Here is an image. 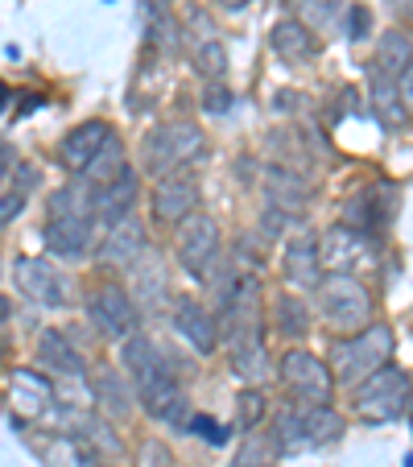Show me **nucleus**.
I'll return each mask as SVG.
<instances>
[{
	"mask_svg": "<svg viewBox=\"0 0 413 467\" xmlns=\"http://www.w3.org/2000/svg\"><path fill=\"white\" fill-rule=\"evenodd\" d=\"M120 364H124V377L132 380L137 406H141L153 422L186 431L191 406H186L182 380H178L174 364L161 356V348L153 344L150 336H137V331H132L129 339H120Z\"/></svg>",
	"mask_w": 413,
	"mask_h": 467,
	"instance_id": "1",
	"label": "nucleus"
},
{
	"mask_svg": "<svg viewBox=\"0 0 413 467\" xmlns=\"http://www.w3.org/2000/svg\"><path fill=\"white\" fill-rule=\"evenodd\" d=\"M202 158H207V137H202V129L191 120L161 124V129H153L141 145V166L150 170L153 178L186 174V170L199 166Z\"/></svg>",
	"mask_w": 413,
	"mask_h": 467,
	"instance_id": "2",
	"label": "nucleus"
},
{
	"mask_svg": "<svg viewBox=\"0 0 413 467\" xmlns=\"http://www.w3.org/2000/svg\"><path fill=\"white\" fill-rule=\"evenodd\" d=\"M397 339L393 331H388L385 323H368L360 327V331H347V336H339L331 344V377L343 380V385H356V380H364L372 368H380V364H388V356H393Z\"/></svg>",
	"mask_w": 413,
	"mask_h": 467,
	"instance_id": "3",
	"label": "nucleus"
},
{
	"mask_svg": "<svg viewBox=\"0 0 413 467\" xmlns=\"http://www.w3.org/2000/svg\"><path fill=\"white\" fill-rule=\"evenodd\" d=\"M356 414L368 426H388L409 414V372L401 364H380L356 380Z\"/></svg>",
	"mask_w": 413,
	"mask_h": 467,
	"instance_id": "4",
	"label": "nucleus"
},
{
	"mask_svg": "<svg viewBox=\"0 0 413 467\" xmlns=\"http://www.w3.org/2000/svg\"><path fill=\"white\" fill-rule=\"evenodd\" d=\"M315 290H318V315L326 318L335 336H347V331H360V327L372 323V294L364 290L360 277L331 274Z\"/></svg>",
	"mask_w": 413,
	"mask_h": 467,
	"instance_id": "5",
	"label": "nucleus"
},
{
	"mask_svg": "<svg viewBox=\"0 0 413 467\" xmlns=\"http://www.w3.org/2000/svg\"><path fill=\"white\" fill-rule=\"evenodd\" d=\"M318 261H323V274H343V277H356V274H368L372 265L380 261V244L364 232L347 228V223H335L318 236Z\"/></svg>",
	"mask_w": 413,
	"mask_h": 467,
	"instance_id": "6",
	"label": "nucleus"
},
{
	"mask_svg": "<svg viewBox=\"0 0 413 467\" xmlns=\"http://www.w3.org/2000/svg\"><path fill=\"white\" fill-rule=\"evenodd\" d=\"M277 377H282V385L290 389V397L302 401V406H331L335 377L323 356L306 352V348H290L282 356V364H277Z\"/></svg>",
	"mask_w": 413,
	"mask_h": 467,
	"instance_id": "7",
	"label": "nucleus"
},
{
	"mask_svg": "<svg viewBox=\"0 0 413 467\" xmlns=\"http://www.w3.org/2000/svg\"><path fill=\"white\" fill-rule=\"evenodd\" d=\"M220 248H223V232L212 215H186V220L178 223L174 256L186 274L207 277L215 269V261H220Z\"/></svg>",
	"mask_w": 413,
	"mask_h": 467,
	"instance_id": "8",
	"label": "nucleus"
},
{
	"mask_svg": "<svg viewBox=\"0 0 413 467\" xmlns=\"http://www.w3.org/2000/svg\"><path fill=\"white\" fill-rule=\"evenodd\" d=\"M88 318L104 339H129L132 331H137V323H141V310H137V302H132V294L124 290V285L104 282L91 290Z\"/></svg>",
	"mask_w": 413,
	"mask_h": 467,
	"instance_id": "9",
	"label": "nucleus"
},
{
	"mask_svg": "<svg viewBox=\"0 0 413 467\" xmlns=\"http://www.w3.org/2000/svg\"><path fill=\"white\" fill-rule=\"evenodd\" d=\"M186 37H191V62L194 71L207 83H220L228 75V50H223V37L215 34L212 17L199 9L186 13Z\"/></svg>",
	"mask_w": 413,
	"mask_h": 467,
	"instance_id": "10",
	"label": "nucleus"
},
{
	"mask_svg": "<svg viewBox=\"0 0 413 467\" xmlns=\"http://www.w3.org/2000/svg\"><path fill=\"white\" fill-rule=\"evenodd\" d=\"M194 207H199V182L191 174H166L153 182L150 212L161 228H178L186 215H194Z\"/></svg>",
	"mask_w": 413,
	"mask_h": 467,
	"instance_id": "11",
	"label": "nucleus"
},
{
	"mask_svg": "<svg viewBox=\"0 0 413 467\" xmlns=\"http://www.w3.org/2000/svg\"><path fill=\"white\" fill-rule=\"evenodd\" d=\"M13 277H17V290L29 302H37V306H67L71 302L67 298V277L50 261H42V256H21L13 265Z\"/></svg>",
	"mask_w": 413,
	"mask_h": 467,
	"instance_id": "12",
	"label": "nucleus"
},
{
	"mask_svg": "<svg viewBox=\"0 0 413 467\" xmlns=\"http://www.w3.org/2000/svg\"><path fill=\"white\" fill-rule=\"evenodd\" d=\"M170 323L174 331L194 348L199 356H212L220 348V318L212 315V306L199 298H178L174 310H170Z\"/></svg>",
	"mask_w": 413,
	"mask_h": 467,
	"instance_id": "13",
	"label": "nucleus"
},
{
	"mask_svg": "<svg viewBox=\"0 0 413 467\" xmlns=\"http://www.w3.org/2000/svg\"><path fill=\"white\" fill-rule=\"evenodd\" d=\"M397 215V199L388 186H368V191L352 194V203L343 207V223L356 232H364V236H385V228L393 223Z\"/></svg>",
	"mask_w": 413,
	"mask_h": 467,
	"instance_id": "14",
	"label": "nucleus"
},
{
	"mask_svg": "<svg viewBox=\"0 0 413 467\" xmlns=\"http://www.w3.org/2000/svg\"><path fill=\"white\" fill-rule=\"evenodd\" d=\"M42 240L54 256L79 261V256H88L91 244H96V220H91V215H50Z\"/></svg>",
	"mask_w": 413,
	"mask_h": 467,
	"instance_id": "15",
	"label": "nucleus"
},
{
	"mask_svg": "<svg viewBox=\"0 0 413 467\" xmlns=\"http://www.w3.org/2000/svg\"><path fill=\"white\" fill-rule=\"evenodd\" d=\"M282 277L290 290H315L323 282V261H318V236L315 232H298L282 253Z\"/></svg>",
	"mask_w": 413,
	"mask_h": 467,
	"instance_id": "16",
	"label": "nucleus"
},
{
	"mask_svg": "<svg viewBox=\"0 0 413 467\" xmlns=\"http://www.w3.org/2000/svg\"><path fill=\"white\" fill-rule=\"evenodd\" d=\"M232 339V368L256 385V380L269 377V348H264V336H261V323H244V327H232L223 331Z\"/></svg>",
	"mask_w": 413,
	"mask_h": 467,
	"instance_id": "17",
	"label": "nucleus"
},
{
	"mask_svg": "<svg viewBox=\"0 0 413 467\" xmlns=\"http://www.w3.org/2000/svg\"><path fill=\"white\" fill-rule=\"evenodd\" d=\"M137 191H141V178L132 174V166L124 170L120 178H112L108 186L91 191V220H96V228H108V223H116V220H124V215H132Z\"/></svg>",
	"mask_w": 413,
	"mask_h": 467,
	"instance_id": "18",
	"label": "nucleus"
},
{
	"mask_svg": "<svg viewBox=\"0 0 413 467\" xmlns=\"http://www.w3.org/2000/svg\"><path fill=\"white\" fill-rule=\"evenodd\" d=\"M141 253H145V228L137 215H124V220H116L104 228V240H99V261L104 265L129 269Z\"/></svg>",
	"mask_w": 413,
	"mask_h": 467,
	"instance_id": "19",
	"label": "nucleus"
},
{
	"mask_svg": "<svg viewBox=\"0 0 413 467\" xmlns=\"http://www.w3.org/2000/svg\"><path fill=\"white\" fill-rule=\"evenodd\" d=\"M269 46H273V54L285 62V67H310V62L318 58V37L310 34L306 26H302L298 17H282L277 26H273V34H269Z\"/></svg>",
	"mask_w": 413,
	"mask_h": 467,
	"instance_id": "20",
	"label": "nucleus"
},
{
	"mask_svg": "<svg viewBox=\"0 0 413 467\" xmlns=\"http://www.w3.org/2000/svg\"><path fill=\"white\" fill-rule=\"evenodd\" d=\"M132 269V302H137V310H161L170 298V282H166V265H158V256L145 248L137 261L129 265Z\"/></svg>",
	"mask_w": 413,
	"mask_h": 467,
	"instance_id": "21",
	"label": "nucleus"
},
{
	"mask_svg": "<svg viewBox=\"0 0 413 467\" xmlns=\"http://www.w3.org/2000/svg\"><path fill=\"white\" fill-rule=\"evenodd\" d=\"M108 137H112V129H108L104 120H83L79 129H71L67 137H62V145H58L62 170H71V174H79V170L88 166V161L96 158V153L108 145Z\"/></svg>",
	"mask_w": 413,
	"mask_h": 467,
	"instance_id": "22",
	"label": "nucleus"
},
{
	"mask_svg": "<svg viewBox=\"0 0 413 467\" xmlns=\"http://www.w3.org/2000/svg\"><path fill=\"white\" fill-rule=\"evenodd\" d=\"M264 191H269V207H277V212H285V215H294L298 207H306L310 194H315L306 178H298L294 170H285V166L264 170Z\"/></svg>",
	"mask_w": 413,
	"mask_h": 467,
	"instance_id": "23",
	"label": "nucleus"
},
{
	"mask_svg": "<svg viewBox=\"0 0 413 467\" xmlns=\"http://www.w3.org/2000/svg\"><path fill=\"white\" fill-rule=\"evenodd\" d=\"M368 108L377 112V120L385 124V129H405V124H409V104L401 99L393 75L372 71V79H368Z\"/></svg>",
	"mask_w": 413,
	"mask_h": 467,
	"instance_id": "24",
	"label": "nucleus"
},
{
	"mask_svg": "<svg viewBox=\"0 0 413 467\" xmlns=\"http://www.w3.org/2000/svg\"><path fill=\"white\" fill-rule=\"evenodd\" d=\"M37 360L54 372H67V377H83V352L67 339V331H42L37 339Z\"/></svg>",
	"mask_w": 413,
	"mask_h": 467,
	"instance_id": "25",
	"label": "nucleus"
},
{
	"mask_svg": "<svg viewBox=\"0 0 413 467\" xmlns=\"http://www.w3.org/2000/svg\"><path fill=\"white\" fill-rule=\"evenodd\" d=\"M310 327H315V315H310L306 298L298 294H277L273 298V331L285 339H306Z\"/></svg>",
	"mask_w": 413,
	"mask_h": 467,
	"instance_id": "26",
	"label": "nucleus"
},
{
	"mask_svg": "<svg viewBox=\"0 0 413 467\" xmlns=\"http://www.w3.org/2000/svg\"><path fill=\"white\" fill-rule=\"evenodd\" d=\"M124 170H129V166H124V145L116 141V132H112L104 150H99L96 158H91L75 178H79V186H91V191H99V186H108L112 178H120Z\"/></svg>",
	"mask_w": 413,
	"mask_h": 467,
	"instance_id": "27",
	"label": "nucleus"
},
{
	"mask_svg": "<svg viewBox=\"0 0 413 467\" xmlns=\"http://www.w3.org/2000/svg\"><path fill=\"white\" fill-rule=\"evenodd\" d=\"M273 442H277V455H294V451H306V418H302V401L277 410L273 418Z\"/></svg>",
	"mask_w": 413,
	"mask_h": 467,
	"instance_id": "28",
	"label": "nucleus"
},
{
	"mask_svg": "<svg viewBox=\"0 0 413 467\" xmlns=\"http://www.w3.org/2000/svg\"><path fill=\"white\" fill-rule=\"evenodd\" d=\"M372 71H380V75H401V71H409V29H388L385 37L377 42V58H372Z\"/></svg>",
	"mask_w": 413,
	"mask_h": 467,
	"instance_id": "29",
	"label": "nucleus"
},
{
	"mask_svg": "<svg viewBox=\"0 0 413 467\" xmlns=\"http://www.w3.org/2000/svg\"><path fill=\"white\" fill-rule=\"evenodd\" d=\"M96 401H99V410H108L112 418H124V414H132V385L120 377V372H112V368H99V377H96Z\"/></svg>",
	"mask_w": 413,
	"mask_h": 467,
	"instance_id": "30",
	"label": "nucleus"
},
{
	"mask_svg": "<svg viewBox=\"0 0 413 467\" xmlns=\"http://www.w3.org/2000/svg\"><path fill=\"white\" fill-rule=\"evenodd\" d=\"M273 463H277V442H273V434L264 426H253L228 467H273Z\"/></svg>",
	"mask_w": 413,
	"mask_h": 467,
	"instance_id": "31",
	"label": "nucleus"
},
{
	"mask_svg": "<svg viewBox=\"0 0 413 467\" xmlns=\"http://www.w3.org/2000/svg\"><path fill=\"white\" fill-rule=\"evenodd\" d=\"M294 17L310 29V34H326L339 26L343 0H294Z\"/></svg>",
	"mask_w": 413,
	"mask_h": 467,
	"instance_id": "32",
	"label": "nucleus"
},
{
	"mask_svg": "<svg viewBox=\"0 0 413 467\" xmlns=\"http://www.w3.org/2000/svg\"><path fill=\"white\" fill-rule=\"evenodd\" d=\"M302 418H306V447H326L343 434V418L331 406H302Z\"/></svg>",
	"mask_w": 413,
	"mask_h": 467,
	"instance_id": "33",
	"label": "nucleus"
},
{
	"mask_svg": "<svg viewBox=\"0 0 413 467\" xmlns=\"http://www.w3.org/2000/svg\"><path fill=\"white\" fill-rule=\"evenodd\" d=\"M343 13H347V37H352V42H368L372 37V9L368 5H343Z\"/></svg>",
	"mask_w": 413,
	"mask_h": 467,
	"instance_id": "34",
	"label": "nucleus"
},
{
	"mask_svg": "<svg viewBox=\"0 0 413 467\" xmlns=\"http://www.w3.org/2000/svg\"><path fill=\"white\" fill-rule=\"evenodd\" d=\"M264 422V397L256 393V389H244L240 393V426L244 431H253V426Z\"/></svg>",
	"mask_w": 413,
	"mask_h": 467,
	"instance_id": "35",
	"label": "nucleus"
},
{
	"mask_svg": "<svg viewBox=\"0 0 413 467\" xmlns=\"http://www.w3.org/2000/svg\"><path fill=\"white\" fill-rule=\"evenodd\" d=\"M186 434H202L207 442H223V439H228V431H223L215 418H207V414H191V418H186Z\"/></svg>",
	"mask_w": 413,
	"mask_h": 467,
	"instance_id": "36",
	"label": "nucleus"
},
{
	"mask_svg": "<svg viewBox=\"0 0 413 467\" xmlns=\"http://www.w3.org/2000/svg\"><path fill=\"white\" fill-rule=\"evenodd\" d=\"M26 212V194L17 191H0V228H9L17 215Z\"/></svg>",
	"mask_w": 413,
	"mask_h": 467,
	"instance_id": "37",
	"label": "nucleus"
},
{
	"mask_svg": "<svg viewBox=\"0 0 413 467\" xmlns=\"http://www.w3.org/2000/svg\"><path fill=\"white\" fill-rule=\"evenodd\" d=\"M141 467H170V451L161 447L158 439H150L141 447Z\"/></svg>",
	"mask_w": 413,
	"mask_h": 467,
	"instance_id": "38",
	"label": "nucleus"
},
{
	"mask_svg": "<svg viewBox=\"0 0 413 467\" xmlns=\"http://www.w3.org/2000/svg\"><path fill=\"white\" fill-rule=\"evenodd\" d=\"M9 178H17V194L34 191V186L42 182V174H37V170H29V161H17V166H13V174H9Z\"/></svg>",
	"mask_w": 413,
	"mask_h": 467,
	"instance_id": "39",
	"label": "nucleus"
},
{
	"mask_svg": "<svg viewBox=\"0 0 413 467\" xmlns=\"http://www.w3.org/2000/svg\"><path fill=\"white\" fill-rule=\"evenodd\" d=\"M232 99L236 96H232L228 88H212L207 91V112H223V108H232Z\"/></svg>",
	"mask_w": 413,
	"mask_h": 467,
	"instance_id": "40",
	"label": "nucleus"
},
{
	"mask_svg": "<svg viewBox=\"0 0 413 467\" xmlns=\"http://www.w3.org/2000/svg\"><path fill=\"white\" fill-rule=\"evenodd\" d=\"M13 166H17V150H13V145H5V141H0V186L9 182Z\"/></svg>",
	"mask_w": 413,
	"mask_h": 467,
	"instance_id": "41",
	"label": "nucleus"
},
{
	"mask_svg": "<svg viewBox=\"0 0 413 467\" xmlns=\"http://www.w3.org/2000/svg\"><path fill=\"white\" fill-rule=\"evenodd\" d=\"M9 323V298H5V294H0V327Z\"/></svg>",
	"mask_w": 413,
	"mask_h": 467,
	"instance_id": "42",
	"label": "nucleus"
},
{
	"mask_svg": "<svg viewBox=\"0 0 413 467\" xmlns=\"http://www.w3.org/2000/svg\"><path fill=\"white\" fill-rule=\"evenodd\" d=\"M244 5H248V0H220V9H232V13L244 9Z\"/></svg>",
	"mask_w": 413,
	"mask_h": 467,
	"instance_id": "43",
	"label": "nucleus"
},
{
	"mask_svg": "<svg viewBox=\"0 0 413 467\" xmlns=\"http://www.w3.org/2000/svg\"><path fill=\"white\" fill-rule=\"evenodd\" d=\"M388 5H393V9L401 13V17H409V0H388Z\"/></svg>",
	"mask_w": 413,
	"mask_h": 467,
	"instance_id": "44",
	"label": "nucleus"
},
{
	"mask_svg": "<svg viewBox=\"0 0 413 467\" xmlns=\"http://www.w3.org/2000/svg\"><path fill=\"white\" fill-rule=\"evenodd\" d=\"M5 108H9V88L0 83V112H5Z\"/></svg>",
	"mask_w": 413,
	"mask_h": 467,
	"instance_id": "45",
	"label": "nucleus"
}]
</instances>
